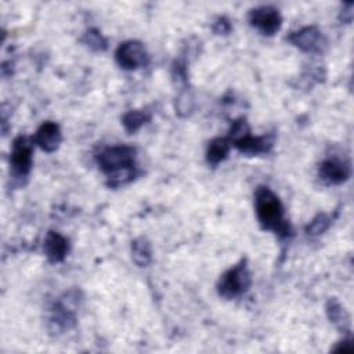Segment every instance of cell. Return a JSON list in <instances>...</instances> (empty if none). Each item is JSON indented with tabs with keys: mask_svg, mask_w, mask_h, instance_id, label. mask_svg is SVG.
<instances>
[{
	"mask_svg": "<svg viewBox=\"0 0 354 354\" xmlns=\"http://www.w3.org/2000/svg\"><path fill=\"white\" fill-rule=\"evenodd\" d=\"M254 198L260 225L281 236H288L290 234V225L283 218V207L279 198L268 187H259Z\"/></svg>",
	"mask_w": 354,
	"mask_h": 354,
	"instance_id": "obj_1",
	"label": "cell"
},
{
	"mask_svg": "<svg viewBox=\"0 0 354 354\" xmlns=\"http://www.w3.org/2000/svg\"><path fill=\"white\" fill-rule=\"evenodd\" d=\"M134 155L136 151L131 147L113 145L102 149L97 156V162L100 169L109 176L112 184L119 185L133 178Z\"/></svg>",
	"mask_w": 354,
	"mask_h": 354,
	"instance_id": "obj_2",
	"label": "cell"
},
{
	"mask_svg": "<svg viewBox=\"0 0 354 354\" xmlns=\"http://www.w3.org/2000/svg\"><path fill=\"white\" fill-rule=\"evenodd\" d=\"M250 286V274L245 263H239L230 268L218 282V293L225 299L236 297L245 293Z\"/></svg>",
	"mask_w": 354,
	"mask_h": 354,
	"instance_id": "obj_3",
	"label": "cell"
},
{
	"mask_svg": "<svg viewBox=\"0 0 354 354\" xmlns=\"http://www.w3.org/2000/svg\"><path fill=\"white\" fill-rule=\"evenodd\" d=\"M116 61L118 64L129 71L133 69H138L145 66L149 62V57L148 53L145 50V47L136 40H129L122 43L116 53H115Z\"/></svg>",
	"mask_w": 354,
	"mask_h": 354,
	"instance_id": "obj_4",
	"label": "cell"
},
{
	"mask_svg": "<svg viewBox=\"0 0 354 354\" xmlns=\"http://www.w3.org/2000/svg\"><path fill=\"white\" fill-rule=\"evenodd\" d=\"M250 25L259 29L263 35L271 36L281 28V15L278 10L272 7H259L256 10H252L249 14Z\"/></svg>",
	"mask_w": 354,
	"mask_h": 354,
	"instance_id": "obj_5",
	"label": "cell"
},
{
	"mask_svg": "<svg viewBox=\"0 0 354 354\" xmlns=\"http://www.w3.org/2000/svg\"><path fill=\"white\" fill-rule=\"evenodd\" d=\"M10 165L15 174L26 176L32 166V144L25 137H18L12 144Z\"/></svg>",
	"mask_w": 354,
	"mask_h": 354,
	"instance_id": "obj_6",
	"label": "cell"
},
{
	"mask_svg": "<svg viewBox=\"0 0 354 354\" xmlns=\"http://www.w3.org/2000/svg\"><path fill=\"white\" fill-rule=\"evenodd\" d=\"M289 40L303 51H319L322 47V35L315 26H307L289 36Z\"/></svg>",
	"mask_w": 354,
	"mask_h": 354,
	"instance_id": "obj_7",
	"label": "cell"
},
{
	"mask_svg": "<svg viewBox=\"0 0 354 354\" xmlns=\"http://www.w3.org/2000/svg\"><path fill=\"white\" fill-rule=\"evenodd\" d=\"M350 176V166L344 160L326 159L319 165V177L329 184H340Z\"/></svg>",
	"mask_w": 354,
	"mask_h": 354,
	"instance_id": "obj_8",
	"label": "cell"
},
{
	"mask_svg": "<svg viewBox=\"0 0 354 354\" xmlns=\"http://www.w3.org/2000/svg\"><path fill=\"white\" fill-rule=\"evenodd\" d=\"M33 141L46 152H53L61 142L59 126L54 122H44L36 131Z\"/></svg>",
	"mask_w": 354,
	"mask_h": 354,
	"instance_id": "obj_9",
	"label": "cell"
},
{
	"mask_svg": "<svg viewBox=\"0 0 354 354\" xmlns=\"http://www.w3.org/2000/svg\"><path fill=\"white\" fill-rule=\"evenodd\" d=\"M43 249L50 261L58 263L66 257L69 252V241L65 236H62L59 232L50 231L46 235Z\"/></svg>",
	"mask_w": 354,
	"mask_h": 354,
	"instance_id": "obj_10",
	"label": "cell"
},
{
	"mask_svg": "<svg viewBox=\"0 0 354 354\" xmlns=\"http://www.w3.org/2000/svg\"><path fill=\"white\" fill-rule=\"evenodd\" d=\"M234 145L243 153H250V155H257L267 152L272 147V138L268 136L263 137H253L246 131L245 134L239 136L238 138L232 140Z\"/></svg>",
	"mask_w": 354,
	"mask_h": 354,
	"instance_id": "obj_11",
	"label": "cell"
},
{
	"mask_svg": "<svg viewBox=\"0 0 354 354\" xmlns=\"http://www.w3.org/2000/svg\"><path fill=\"white\" fill-rule=\"evenodd\" d=\"M230 151V142L227 138H214L207 147V162L212 165H217L224 160Z\"/></svg>",
	"mask_w": 354,
	"mask_h": 354,
	"instance_id": "obj_12",
	"label": "cell"
},
{
	"mask_svg": "<svg viewBox=\"0 0 354 354\" xmlns=\"http://www.w3.org/2000/svg\"><path fill=\"white\" fill-rule=\"evenodd\" d=\"M131 256L133 260L141 266L145 267L151 261V246L144 238H138L131 245Z\"/></svg>",
	"mask_w": 354,
	"mask_h": 354,
	"instance_id": "obj_13",
	"label": "cell"
},
{
	"mask_svg": "<svg viewBox=\"0 0 354 354\" xmlns=\"http://www.w3.org/2000/svg\"><path fill=\"white\" fill-rule=\"evenodd\" d=\"M149 120V115L144 111H130L123 116V126L129 133L137 131L144 123Z\"/></svg>",
	"mask_w": 354,
	"mask_h": 354,
	"instance_id": "obj_14",
	"label": "cell"
},
{
	"mask_svg": "<svg viewBox=\"0 0 354 354\" xmlns=\"http://www.w3.org/2000/svg\"><path fill=\"white\" fill-rule=\"evenodd\" d=\"M329 225V218L325 214H318L306 228L307 234L310 235H318L321 232H324Z\"/></svg>",
	"mask_w": 354,
	"mask_h": 354,
	"instance_id": "obj_15",
	"label": "cell"
},
{
	"mask_svg": "<svg viewBox=\"0 0 354 354\" xmlns=\"http://www.w3.org/2000/svg\"><path fill=\"white\" fill-rule=\"evenodd\" d=\"M86 43H87V46H90L94 50H104L105 44H106L104 37L95 30H90L86 33Z\"/></svg>",
	"mask_w": 354,
	"mask_h": 354,
	"instance_id": "obj_16",
	"label": "cell"
},
{
	"mask_svg": "<svg viewBox=\"0 0 354 354\" xmlns=\"http://www.w3.org/2000/svg\"><path fill=\"white\" fill-rule=\"evenodd\" d=\"M217 26H218V29H216V32L218 33V35H224V33H227V32H230V24L227 22V21H224V19H218V22L216 24ZM216 26V28H217Z\"/></svg>",
	"mask_w": 354,
	"mask_h": 354,
	"instance_id": "obj_17",
	"label": "cell"
}]
</instances>
